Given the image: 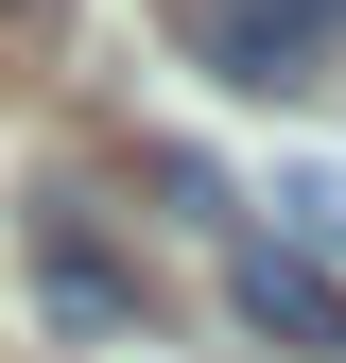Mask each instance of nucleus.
Instances as JSON below:
<instances>
[{"mask_svg":"<svg viewBox=\"0 0 346 363\" xmlns=\"http://www.w3.org/2000/svg\"><path fill=\"white\" fill-rule=\"evenodd\" d=\"M260 208H277L294 259H346V156H277V191H260Z\"/></svg>","mask_w":346,"mask_h":363,"instance_id":"nucleus-4","label":"nucleus"},{"mask_svg":"<svg viewBox=\"0 0 346 363\" xmlns=\"http://www.w3.org/2000/svg\"><path fill=\"white\" fill-rule=\"evenodd\" d=\"M173 52L208 86H260V104H294V86H346V0H156Z\"/></svg>","mask_w":346,"mask_h":363,"instance_id":"nucleus-1","label":"nucleus"},{"mask_svg":"<svg viewBox=\"0 0 346 363\" xmlns=\"http://www.w3.org/2000/svg\"><path fill=\"white\" fill-rule=\"evenodd\" d=\"M242 329L260 346H312V363H346V294H329V259H294V242H242Z\"/></svg>","mask_w":346,"mask_h":363,"instance_id":"nucleus-2","label":"nucleus"},{"mask_svg":"<svg viewBox=\"0 0 346 363\" xmlns=\"http://www.w3.org/2000/svg\"><path fill=\"white\" fill-rule=\"evenodd\" d=\"M35 294H52V329H69V346H104V363H139V346H156V311H139V277H104V259H86L69 225L35 242Z\"/></svg>","mask_w":346,"mask_h":363,"instance_id":"nucleus-3","label":"nucleus"}]
</instances>
